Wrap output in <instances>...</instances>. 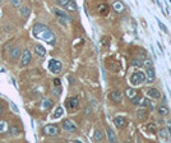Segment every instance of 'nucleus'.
Listing matches in <instances>:
<instances>
[{"instance_id": "obj_41", "label": "nucleus", "mask_w": 171, "mask_h": 143, "mask_svg": "<svg viewBox=\"0 0 171 143\" xmlns=\"http://www.w3.org/2000/svg\"><path fill=\"white\" fill-rule=\"evenodd\" d=\"M3 110H4V109H3V105H1V104H0V115H1V114H3Z\"/></svg>"}, {"instance_id": "obj_22", "label": "nucleus", "mask_w": 171, "mask_h": 143, "mask_svg": "<svg viewBox=\"0 0 171 143\" xmlns=\"http://www.w3.org/2000/svg\"><path fill=\"white\" fill-rule=\"evenodd\" d=\"M64 8L67 9L68 12H76L77 10V4H76V1H74V0H70V1L68 3V4L65 5Z\"/></svg>"}, {"instance_id": "obj_7", "label": "nucleus", "mask_w": 171, "mask_h": 143, "mask_svg": "<svg viewBox=\"0 0 171 143\" xmlns=\"http://www.w3.org/2000/svg\"><path fill=\"white\" fill-rule=\"evenodd\" d=\"M61 63L59 60H55V59H51L50 61H49V70L51 72V73L54 74H58L61 72Z\"/></svg>"}, {"instance_id": "obj_34", "label": "nucleus", "mask_w": 171, "mask_h": 143, "mask_svg": "<svg viewBox=\"0 0 171 143\" xmlns=\"http://www.w3.org/2000/svg\"><path fill=\"white\" fill-rule=\"evenodd\" d=\"M69 1L70 0H56V4L59 5V7H65Z\"/></svg>"}, {"instance_id": "obj_38", "label": "nucleus", "mask_w": 171, "mask_h": 143, "mask_svg": "<svg viewBox=\"0 0 171 143\" xmlns=\"http://www.w3.org/2000/svg\"><path fill=\"white\" fill-rule=\"evenodd\" d=\"M10 106H12V109H13V111H14V113H18V107L15 106V104H14V102H10Z\"/></svg>"}, {"instance_id": "obj_15", "label": "nucleus", "mask_w": 171, "mask_h": 143, "mask_svg": "<svg viewBox=\"0 0 171 143\" xmlns=\"http://www.w3.org/2000/svg\"><path fill=\"white\" fill-rule=\"evenodd\" d=\"M10 60L12 61H15V60H18V59L21 58V47L19 46H14L13 49L10 50Z\"/></svg>"}, {"instance_id": "obj_3", "label": "nucleus", "mask_w": 171, "mask_h": 143, "mask_svg": "<svg viewBox=\"0 0 171 143\" xmlns=\"http://www.w3.org/2000/svg\"><path fill=\"white\" fill-rule=\"evenodd\" d=\"M52 12H54V14L58 17V19H59V22H60L61 24H67V23H69V22L71 21V18L67 13H65L64 10H61V9L54 8V9H52Z\"/></svg>"}, {"instance_id": "obj_21", "label": "nucleus", "mask_w": 171, "mask_h": 143, "mask_svg": "<svg viewBox=\"0 0 171 143\" xmlns=\"http://www.w3.org/2000/svg\"><path fill=\"white\" fill-rule=\"evenodd\" d=\"M19 13H21V15H22L23 18H28L30 14H31V8L27 7V5H24V7H22V8L19 9Z\"/></svg>"}, {"instance_id": "obj_19", "label": "nucleus", "mask_w": 171, "mask_h": 143, "mask_svg": "<svg viewBox=\"0 0 171 143\" xmlns=\"http://www.w3.org/2000/svg\"><path fill=\"white\" fill-rule=\"evenodd\" d=\"M35 54L37 55V56H41L43 58L46 55V50L45 47H43L42 45H35Z\"/></svg>"}, {"instance_id": "obj_12", "label": "nucleus", "mask_w": 171, "mask_h": 143, "mask_svg": "<svg viewBox=\"0 0 171 143\" xmlns=\"http://www.w3.org/2000/svg\"><path fill=\"white\" fill-rule=\"evenodd\" d=\"M147 93H148V96L152 98H155V100H158V98H161V91L158 88H156V87H151V88H148L147 89Z\"/></svg>"}, {"instance_id": "obj_27", "label": "nucleus", "mask_w": 171, "mask_h": 143, "mask_svg": "<svg viewBox=\"0 0 171 143\" xmlns=\"http://www.w3.org/2000/svg\"><path fill=\"white\" fill-rule=\"evenodd\" d=\"M93 139H95L96 142H100L104 139V133L101 132V130H96L95 134H93Z\"/></svg>"}, {"instance_id": "obj_11", "label": "nucleus", "mask_w": 171, "mask_h": 143, "mask_svg": "<svg viewBox=\"0 0 171 143\" xmlns=\"http://www.w3.org/2000/svg\"><path fill=\"white\" fill-rule=\"evenodd\" d=\"M109 98H110L113 102H116V104H120L123 101V93L120 91H113L109 95Z\"/></svg>"}, {"instance_id": "obj_28", "label": "nucleus", "mask_w": 171, "mask_h": 143, "mask_svg": "<svg viewBox=\"0 0 171 143\" xmlns=\"http://www.w3.org/2000/svg\"><path fill=\"white\" fill-rule=\"evenodd\" d=\"M135 95H137V91H134L133 88H126V89H125V96H126L128 98L134 97Z\"/></svg>"}, {"instance_id": "obj_31", "label": "nucleus", "mask_w": 171, "mask_h": 143, "mask_svg": "<svg viewBox=\"0 0 171 143\" xmlns=\"http://www.w3.org/2000/svg\"><path fill=\"white\" fill-rule=\"evenodd\" d=\"M141 105L142 107H150L151 106V104H150V100H148V98H142L141 100Z\"/></svg>"}, {"instance_id": "obj_33", "label": "nucleus", "mask_w": 171, "mask_h": 143, "mask_svg": "<svg viewBox=\"0 0 171 143\" xmlns=\"http://www.w3.org/2000/svg\"><path fill=\"white\" fill-rule=\"evenodd\" d=\"M10 4H12V7H14V8H21L22 0H10Z\"/></svg>"}, {"instance_id": "obj_29", "label": "nucleus", "mask_w": 171, "mask_h": 143, "mask_svg": "<svg viewBox=\"0 0 171 143\" xmlns=\"http://www.w3.org/2000/svg\"><path fill=\"white\" fill-rule=\"evenodd\" d=\"M158 134H160V137H161V138H162V139H169V138H170L169 130H167V129H161Z\"/></svg>"}, {"instance_id": "obj_6", "label": "nucleus", "mask_w": 171, "mask_h": 143, "mask_svg": "<svg viewBox=\"0 0 171 143\" xmlns=\"http://www.w3.org/2000/svg\"><path fill=\"white\" fill-rule=\"evenodd\" d=\"M31 60H32V54H31V51L28 49H24L23 54H22V58H21V67L22 68L27 67L31 63Z\"/></svg>"}, {"instance_id": "obj_14", "label": "nucleus", "mask_w": 171, "mask_h": 143, "mask_svg": "<svg viewBox=\"0 0 171 143\" xmlns=\"http://www.w3.org/2000/svg\"><path fill=\"white\" fill-rule=\"evenodd\" d=\"M97 12L102 15V17H106V15L109 14V12H110V7H109L106 3H101V4H98V7H97Z\"/></svg>"}, {"instance_id": "obj_37", "label": "nucleus", "mask_w": 171, "mask_h": 143, "mask_svg": "<svg viewBox=\"0 0 171 143\" xmlns=\"http://www.w3.org/2000/svg\"><path fill=\"white\" fill-rule=\"evenodd\" d=\"M157 22H158V26H160V28L165 33H167V28H166V26H165V24H163L161 21H158V19H157Z\"/></svg>"}, {"instance_id": "obj_8", "label": "nucleus", "mask_w": 171, "mask_h": 143, "mask_svg": "<svg viewBox=\"0 0 171 143\" xmlns=\"http://www.w3.org/2000/svg\"><path fill=\"white\" fill-rule=\"evenodd\" d=\"M111 9H113L115 13L121 14L124 10H125V5H124V3L121 1V0H115V1L113 3V5H111Z\"/></svg>"}, {"instance_id": "obj_39", "label": "nucleus", "mask_w": 171, "mask_h": 143, "mask_svg": "<svg viewBox=\"0 0 171 143\" xmlns=\"http://www.w3.org/2000/svg\"><path fill=\"white\" fill-rule=\"evenodd\" d=\"M54 86H61L60 79H59V78H55V79H54Z\"/></svg>"}, {"instance_id": "obj_2", "label": "nucleus", "mask_w": 171, "mask_h": 143, "mask_svg": "<svg viewBox=\"0 0 171 143\" xmlns=\"http://www.w3.org/2000/svg\"><path fill=\"white\" fill-rule=\"evenodd\" d=\"M146 82V76L144 73H142V72H134V73L130 76V83H132L133 86H141L142 83Z\"/></svg>"}, {"instance_id": "obj_5", "label": "nucleus", "mask_w": 171, "mask_h": 143, "mask_svg": "<svg viewBox=\"0 0 171 143\" xmlns=\"http://www.w3.org/2000/svg\"><path fill=\"white\" fill-rule=\"evenodd\" d=\"M63 129L65 130V132L68 133H74L78 130V126H77V124L73 122V120L70 119H65L63 122Z\"/></svg>"}, {"instance_id": "obj_10", "label": "nucleus", "mask_w": 171, "mask_h": 143, "mask_svg": "<svg viewBox=\"0 0 171 143\" xmlns=\"http://www.w3.org/2000/svg\"><path fill=\"white\" fill-rule=\"evenodd\" d=\"M65 105H67V107L69 110H76L79 106V100L77 97H69L67 100V102H65Z\"/></svg>"}, {"instance_id": "obj_35", "label": "nucleus", "mask_w": 171, "mask_h": 143, "mask_svg": "<svg viewBox=\"0 0 171 143\" xmlns=\"http://www.w3.org/2000/svg\"><path fill=\"white\" fill-rule=\"evenodd\" d=\"M60 93H61V86H55V88H54V95H55V96H60Z\"/></svg>"}, {"instance_id": "obj_23", "label": "nucleus", "mask_w": 171, "mask_h": 143, "mask_svg": "<svg viewBox=\"0 0 171 143\" xmlns=\"http://www.w3.org/2000/svg\"><path fill=\"white\" fill-rule=\"evenodd\" d=\"M63 114H64V109L61 106H58L56 110H55V113L52 114V118H54V119H59V118H61Z\"/></svg>"}, {"instance_id": "obj_17", "label": "nucleus", "mask_w": 171, "mask_h": 143, "mask_svg": "<svg viewBox=\"0 0 171 143\" xmlns=\"http://www.w3.org/2000/svg\"><path fill=\"white\" fill-rule=\"evenodd\" d=\"M52 100H50V98H43V100L41 101V109L42 110H50V109L52 107Z\"/></svg>"}, {"instance_id": "obj_36", "label": "nucleus", "mask_w": 171, "mask_h": 143, "mask_svg": "<svg viewBox=\"0 0 171 143\" xmlns=\"http://www.w3.org/2000/svg\"><path fill=\"white\" fill-rule=\"evenodd\" d=\"M132 64L134 65V67H142V64H143V63H142L141 60H139L138 58H137V59H134V60L132 61Z\"/></svg>"}, {"instance_id": "obj_30", "label": "nucleus", "mask_w": 171, "mask_h": 143, "mask_svg": "<svg viewBox=\"0 0 171 143\" xmlns=\"http://www.w3.org/2000/svg\"><path fill=\"white\" fill-rule=\"evenodd\" d=\"M130 100H132V104H133V105H139V104H141L142 97H141V95H139V93H137L134 97H132Z\"/></svg>"}, {"instance_id": "obj_18", "label": "nucleus", "mask_w": 171, "mask_h": 143, "mask_svg": "<svg viewBox=\"0 0 171 143\" xmlns=\"http://www.w3.org/2000/svg\"><path fill=\"white\" fill-rule=\"evenodd\" d=\"M8 128H9V124H8L7 120L0 119V135L8 133Z\"/></svg>"}, {"instance_id": "obj_20", "label": "nucleus", "mask_w": 171, "mask_h": 143, "mask_svg": "<svg viewBox=\"0 0 171 143\" xmlns=\"http://www.w3.org/2000/svg\"><path fill=\"white\" fill-rule=\"evenodd\" d=\"M8 133L10 135H13V137H15V135H19L21 134V129L18 128L17 125H10L8 128Z\"/></svg>"}, {"instance_id": "obj_24", "label": "nucleus", "mask_w": 171, "mask_h": 143, "mask_svg": "<svg viewBox=\"0 0 171 143\" xmlns=\"http://www.w3.org/2000/svg\"><path fill=\"white\" fill-rule=\"evenodd\" d=\"M157 113L161 115V116H166L167 114H169V107H166L165 105H162V106H160L157 109Z\"/></svg>"}, {"instance_id": "obj_13", "label": "nucleus", "mask_w": 171, "mask_h": 143, "mask_svg": "<svg viewBox=\"0 0 171 143\" xmlns=\"http://www.w3.org/2000/svg\"><path fill=\"white\" fill-rule=\"evenodd\" d=\"M113 122H114V125L119 129L124 128V126L126 125V119L124 116H115L113 119Z\"/></svg>"}, {"instance_id": "obj_4", "label": "nucleus", "mask_w": 171, "mask_h": 143, "mask_svg": "<svg viewBox=\"0 0 171 143\" xmlns=\"http://www.w3.org/2000/svg\"><path fill=\"white\" fill-rule=\"evenodd\" d=\"M42 133L47 137H55L59 134V128L54 124H47L42 128Z\"/></svg>"}, {"instance_id": "obj_25", "label": "nucleus", "mask_w": 171, "mask_h": 143, "mask_svg": "<svg viewBox=\"0 0 171 143\" xmlns=\"http://www.w3.org/2000/svg\"><path fill=\"white\" fill-rule=\"evenodd\" d=\"M146 129H147V132H150V133H156L157 132V126L155 123H147Z\"/></svg>"}, {"instance_id": "obj_9", "label": "nucleus", "mask_w": 171, "mask_h": 143, "mask_svg": "<svg viewBox=\"0 0 171 143\" xmlns=\"http://www.w3.org/2000/svg\"><path fill=\"white\" fill-rule=\"evenodd\" d=\"M144 76H146V80H147L148 83L155 82V80H156V72H155V68L153 67L147 68V69H146Z\"/></svg>"}, {"instance_id": "obj_32", "label": "nucleus", "mask_w": 171, "mask_h": 143, "mask_svg": "<svg viewBox=\"0 0 171 143\" xmlns=\"http://www.w3.org/2000/svg\"><path fill=\"white\" fill-rule=\"evenodd\" d=\"M142 65H144L146 68H151V67H153V63H152L151 59H147V58H146L144 60H143V64H142Z\"/></svg>"}, {"instance_id": "obj_40", "label": "nucleus", "mask_w": 171, "mask_h": 143, "mask_svg": "<svg viewBox=\"0 0 171 143\" xmlns=\"http://www.w3.org/2000/svg\"><path fill=\"white\" fill-rule=\"evenodd\" d=\"M167 130L171 132V120H170V122H167Z\"/></svg>"}, {"instance_id": "obj_42", "label": "nucleus", "mask_w": 171, "mask_h": 143, "mask_svg": "<svg viewBox=\"0 0 171 143\" xmlns=\"http://www.w3.org/2000/svg\"><path fill=\"white\" fill-rule=\"evenodd\" d=\"M169 134H170V138H171V132H169Z\"/></svg>"}, {"instance_id": "obj_1", "label": "nucleus", "mask_w": 171, "mask_h": 143, "mask_svg": "<svg viewBox=\"0 0 171 143\" xmlns=\"http://www.w3.org/2000/svg\"><path fill=\"white\" fill-rule=\"evenodd\" d=\"M32 33L35 37L45 40V41L47 43H50V45H55V43H56V38H55V35L52 33V31L47 26H45V24H42V23L33 24Z\"/></svg>"}, {"instance_id": "obj_16", "label": "nucleus", "mask_w": 171, "mask_h": 143, "mask_svg": "<svg viewBox=\"0 0 171 143\" xmlns=\"http://www.w3.org/2000/svg\"><path fill=\"white\" fill-rule=\"evenodd\" d=\"M148 118V111H147V107H142L137 111V119H139L141 122H144L147 120Z\"/></svg>"}, {"instance_id": "obj_26", "label": "nucleus", "mask_w": 171, "mask_h": 143, "mask_svg": "<svg viewBox=\"0 0 171 143\" xmlns=\"http://www.w3.org/2000/svg\"><path fill=\"white\" fill-rule=\"evenodd\" d=\"M107 137H109V142H111V143L116 142V135L113 132V129H110V128L107 129Z\"/></svg>"}]
</instances>
